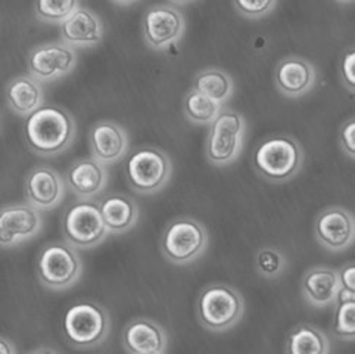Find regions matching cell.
Here are the masks:
<instances>
[{
    "mask_svg": "<svg viewBox=\"0 0 355 354\" xmlns=\"http://www.w3.org/2000/svg\"><path fill=\"white\" fill-rule=\"evenodd\" d=\"M76 121L62 106L42 105L26 117L24 139L40 157H56L73 144Z\"/></svg>",
    "mask_w": 355,
    "mask_h": 354,
    "instance_id": "1",
    "label": "cell"
},
{
    "mask_svg": "<svg viewBox=\"0 0 355 354\" xmlns=\"http://www.w3.org/2000/svg\"><path fill=\"white\" fill-rule=\"evenodd\" d=\"M305 153L300 142L288 135H273L259 142L252 164L257 174L271 183H285L300 173Z\"/></svg>",
    "mask_w": 355,
    "mask_h": 354,
    "instance_id": "2",
    "label": "cell"
},
{
    "mask_svg": "<svg viewBox=\"0 0 355 354\" xmlns=\"http://www.w3.org/2000/svg\"><path fill=\"white\" fill-rule=\"evenodd\" d=\"M196 313L205 329L211 332H226L241 322L245 313V300L236 288L216 282L200 292Z\"/></svg>",
    "mask_w": 355,
    "mask_h": 354,
    "instance_id": "3",
    "label": "cell"
},
{
    "mask_svg": "<svg viewBox=\"0 0 355 354\" xmlns=\"http://www.w3.org/2000/svg\"><path fill=\"white\" fill-rule=\"evenodd\" d=\"M208 241V230L199 220L177 217L164 229L161 253L173 264H191L204 255Z\"/></svg>",
    "mask_w": 355,
    "mask_h": 354,
    "instance_id": "4",
    "label": "cell"
},
{
    "mask_svg": "<svg viewBox=\"0 0 355 354\" xmlns=\"http://www.w3.org/2000/svg\"><path fill=\"white\" fill-rule=\"evenodd\" d=\"M110 314L93 301H80L69 307L64 316V334L76 348H94L108 338Z\"/></svg>",
    "mask_w": 355,
    "mask_h": 354,
    "instance_id": "5",
    "label": "cell"
},
{
    "mask_svg": "<svg viewBox=\"0 0 355 354\" xmlns=\"http://www.w3.org/2000/svg\"><path fill=\"white\" fill-rule=\"evenodd\" d=\"M83 269L85 266L78 251L68 242H52L43 246L35 264L39 280L52 291L74 287L83 275Z\"/></svg>",
    "mask_w": 355,
    "mask_h": 354,
    "instance_id": "6",
    "label": "cell"
},
{
    "mask_svg": "<svg viewBox=\"0 0 355 354\" xmlns=\"http://www.w3.org/2000/svg\"><path fill=\"white\" fill-rule=\"evenodd\" d=\"M209 126L211 128L205 145L207 160L216 167H224L238 160L246 133L243 115L223 106Z\"/></svg>",
    "mask_w": 355,
    "mask_h": 354,
    "instance_id": "7",
    "label": "cell"
},
{
    "mask_svg": "<svg viewBox=\"0 0 355 354\" xmlns=\"http://www.w3.org/2000/svg\"><path fill=\"white\" fill-rule=\"evenodd\" d=\"M173 165L162 149L145 146L135 151L125 162L130 187L141 195L159 192L170 182Z\"/></svg>",
    "mask_w": 355,
    "mask_h": 354,
    "instance_id": "8",
    "label": "cell"
},
{
    "mask_svg": "<svg viewBox=\"0 0 355 354\" xmlns=\"http://www.w3.org/2000/svg\"><path fill=\"white\" fill-rule=\"evenodd\" d=\"M62 230L65 241L80 250L98 246L110 233L103 223L99 203L92 199H80L67 208Z\"/></svg>",
    "mask_w": 355,
    "mask_h": 354,
    "instance_id": "9",
    "label": "cell"
},
{
    "mask_svg": "<svg viewBox=\"0 0 355 354\" xmlns=\"http://www.w3.org/2000/svg\"><path fill=\"white\" fill-rule=\"evenodd\" d=\"M186 30L182 12L170 5H153L141 18V34L145 43L153 51H164L179 43Z\"/></svg>",
    "mask_w": 355,
    "mask_h": 354,
    "instance_id": "10",
    "label": "cell"
},
{
    "mask_svg": "<svg viewBox=\"0 0 355 354\" xmlns=\"http://www.w3.org/2000/svg\"><path fill=\"white\" fill-rule=\"evenodd\" d=\"M28 73L40 83H49L69 74L77 65V53L65 42L35 46L28 55Z\"/></svg>",
    "mask_w": 355,
    "mask_h": 354,
    "instance_id": "11",
    "label": "cell"
},
{
    "mask_svg": "<svg viewBox=\"0 0 355 354\" xmlns=\"http://www.w3.org/2000/svg\"><path fill=\"white\" fill-rule=\"evenodd\" d=\"M43 228L40 210L26 204H10L0 208V246L12 248L37 236Z\"/></svg>",
    "mask_w": 355,
    "mask_h": 354,
    "instance_id": "12",
    "label": "cell"
},
{
    "mask_svg": "<svg viewBox=\"0 0 355 354\" xmlns=\"http://www.w3.org/2000/svg\"><path fill=\"white\" fill-rule=\"evenodd\" d=\"M314 235L323 248L329 251H345L355 239L354 216L347 208L338 205L327 207L318 212L314 221Z\"/></svg>",
    "mask_w": 355,
    "mask_h": 354,
    "instance_id": "13",
    "label": "cell"
},
{
    "mask_svg": "<svg viewBox=\"0 0 355 354\" xmlns=\"http://www.w3.org/2000/svg\"><path fill=\"white\" fill-rule=\"evenodd\" d=\"M28 203L40 211L55 208L65 195L62 176L47 165H35L24 180Z\"/></svg>",
    "mask_w": 355,
    "mask_h": 354,
    "instance_id": "14",
    "label": "cell"
},
{
    "mask_svg": "<svg viewBox=\"0 0 355 354\" xmlns=\"http://www.w3.org/2000/svg\"><path fill=\"white\" fill-rule=\"evenodd\" d=\"M123 347L130 354H162L168 348V334L149 317H136L123 329Z\"/></svg>",
    "mask_w": 355,
    "mask_h": 354,
    "instance_id": "15",
    "label": "cell"
},
{
    "mask_svg": "<svg viewBox=\"0 0 355 354\" xmlns=\"http://www.w3.org/2000/svg\"><path fill=\"white\" fill-rule=\"evenodd\" d=\"M128 145L127 132L115 121L102 120L90 128L89 146L92 157L105 165L123 160L128 152Z\"/></svg>",
    "mask_w": 355,
    "mask_h": 354,
    "instance_id": "16",
    "label": "cell"
},
{
    "mask_svg": "<svg viewBox=\"0 0 355 354\" xmlns=\"http://www.w3.org/2000/svg\"><path fill=\"white\" fill-rule=\"evenodd\" d=\"M315 80L314 65L302 56L283 58L275 71L276 87L288 98L304 96L314 87Z\"/></svg>",
    "mask_w": 355,
    "mask_h": 354,
    "instance_id": "17",
    "label": "cell"
},
{
    "mask_svg": "<svg viewBox=\"0 0 355 354\" xmlns=\"http://www.w3.org/2000/svg\"><path fill=\"white\" fill-rule=\"evenodd\" d=\"M67 186L80 199H94L108 185V170L101 161L81 158L69 165L65 174Z\"/></svg>",
    "mask_w": 355,
    "mask_h": 354,
    "instance_id": "18",
    "label": "cell"
},
{
    "mask_svg": "<svg viewBox=\"0 0 355 354\" xmlns=\"http://www.w3.org/2000/svg\"><path fill=\"white\" fill-rule=\"evenodd\" d=\"M61 40L73 47L98 46L103 39V24L98 14L87 8H78L65 21L59 24Z\"/></svg>",
    "mask_w": 355,
    "mask_h": 354,
    "instance_id": "19",
    "label": "cell"
},
{
    "mask_svg": "<svg viewBox=\"0 0 355 354\" xmlns=\"http://www.w3.org/2000/svg\"><path fill=\"white\" fill-rule=\"evenodd\" d=\"M340 289L338 270L327 266H314L305 271L301 280L304 300L317 309L334 305Z\"/></svg>",
    "mask_w": 355,
    "mask_h": 354,
    "instance_id": "20",
    "label": "cell"
},
{
    "mask_svg": "<svg viewBox=\"0 0 355 354\" xmlns=\"http://www.w3.org/2000/svg\"><path fill=\"white\" fill-rule=\"evenodd\" d=\"M103 223L110 233L121 235L133 229L140 216L136 201L124 194H111L99 203Z\"/></svg>",
    "mask_w": 355,
    "mask_h": 354,
    "instance_id": "21",
    "label": "cell"
},
{
    "mask_svg": "<svg viewBox=\"0 0 355 354\" xmlns=\"http://www.w3.org/2000/svg\"><path fill=\"white\" fill-rule=\"evenodd\" d=\"M5 96L12 112L27 117L43 105L44 92L40 81L27 74L12 78L6 86Z\"/></svg>",
    "mask_w": 355,
    "mask_h": 354,
    "instance_id": "22",
    "label": "cell"
},
{
    "mask_svg": "<svg viewBox=\"0 0 355 354\" xmlns=\"http://www.w3.org/2000/svg\"><path fill=\"white\" fill-rule=\"evenodd\" d=\"M332 350L327 335L311 323L295 326L288 338L285 351L288 354H327Z\"/></svg>",
    "mask_w": 355,
    "mask_h": 354,
    "instance_id": "23",
    "label": "cell"
},
{
    "mask_svg": "<svg viewBox=\"0 0 355 354\" xmlns=\"http://www.w3.org/2000/svg\"><path fill=\"white\" fill-rule=\"evenodd\" d=\"M199 93L205 94L209 99L220 105H226V102L234 93V81L232 76L221 68H205L199 71L193 80V87Z\"/></svg>",
    "mask_w": 355,
    "mask_h": 354,
    "instance_id": "24",
    "label": "cell"
},
{
    "mask_svg": "<svg viewBox=\"0 0 355 354\" xmlns=\"http://www.w3.org/2000/svg\"><path fill=\"white\" fill-rule=\"evenodd\" d=\"M221 108L223 105L209 99L205 94L199 93L195 89L187 92L183 102V111L187 121L198 126L211 124L221 111Z\"/></svg>",
    "mask_w": 355,
    "mask_h": 354,
    "instance_id": "25",
    "label": "cell"
},
{
    "mask_svg": "<svg viewBox=\"0 0 355 354\" xmlns=\"http://www.w3.org/2000/svg\"><path fill=\"white\" fill-rule=\"evenodd\" d=\"M80 8V0H34V14L47 24H61Z\"/></svg>",
    "mask_w": 355,
    "mask_h": 354,
    "instance_id": "26",
    "label": "cell"
},
{
    "mask_svg": "<svg viewBox=\"0 0 355 354\" xmlns=\"http://www.w3.org/2000/svg\"><path fill=\"white\" fill-rule=\"evenodd\" d=\"M288 267L286 255L276 246H263L255 255V269L266 279L280 278Z\"/></svg>",
    "mask_w": 355,
    "mask_h": 354,
    "instance_id": "27",
    "label": "cell"
},
{
    "mask_svg": "<svg viewBox=\"0 0 355 354\" xmlns=\"http://www.w3.org/2000/svg\"><path fill=\"white\" fill-rule=\"evenodd\" d=\"M332 332L344 341L355 338V300H336Z\"/></svg>",
    "mask_w": 355,
    "mask_h": 354,
    "instance_id": "28",
    "label": "cell"
},
{
    "mask_svg": "<svg viewBox=\"0 0 355 354\" xmlns=\"http://www.w3.org/2000/svg\"><path fill=\"white\" fill-rule=\"evenodd\" d=\"M277 0H233L234 9L245 18L258 19L276 8Z\"/></svg>",
    "mask_w": 355,
    "mask_h": 354,
    "instance_id": "29",
    "label": "cell"
},
{
    "mask_svg": "<svg viewBox=\"0 0 355 354\" xmlns=\"http://www.w3.org/2000/svg\"><path fill=\"white\" fill-rule=\"evenodd\" d=\"M340 78H342V85L347 87V90L354 93V90H355V52L352 47H348V49L344 52V55H342Z\"/></svg>",
    "mask_w": 355,
    "mask_h": 354,
    "instance_id": "30",
    "label": "cell"
},
{
    "mask_svg": "<svg viewBox=\"0 0 355 354\" xmlns=\"http://www.w3.org/2000/svg\"><path fill=\"white\" fill-rule=\"evenodd\" d=\"M339 140L342 151H344L349 158L355 157V123L354 118H348V120L342 124Z\"/></svg>",
    "mask_w": 355,
    "mask_h": 354,
    "instance_id": "31",
    "label": "cell"
},
{
    "mask_svg": "<svg viewBox=\"0 0 355 354\" xmlns=\"http://www.w3.org/2000/svg\"><path fill=\"white\" fill-rule=\"evenodd\" d=\"M339 282H340V288H344L347 291L355 292V267L354 263H347L344 267H342L339 271Z\"/></svg>",
    "mask_w": 355,
    "mask_h": 354,
    "instance_id": "32",
    "label": "cell"
},
{
    "mask_svg": "<svg viewBox=\"0 0 355 354\" xmlns=\"http://www.w3.org/2000/svg\"><path fill=\"white\" fill-rule=\"evenodd\" d=\"M17 348L14 346V342L0 337V354H15Z\"/></svg>",
    "mask_w": 355,
    "mask_h": 354,
    "instance_id": "33",
    "label": "cell"
},
{
    "mask_svg": "<svg viewBox=\"0 0 355 354\" xmlns=\"http://www.w3.org/2000/svg\"><path fill=\"white\" fill-rule=\"evenodd\" d=\"M112 3H116V5H121V6H125V5H130V3H135L136 0H111Z\"/></svg>",
    "mask_w": 355,
    "mask_h": 354,
    "instance_id": "34",
    "label": "cell"
},
{
    "mask_svg": "<svg viewBox=\"0 0 355 354\" xmlns=\"http://www.w3.org/2000/svg\"><path fill=\"white\" fill-rule=\"evenodd\" d=\"M170 2H173L175 5H187V3L195 2V0H170Z\"/></svg>",
    "mask_w": 355,
    "mask_h": 354,
    "instance_id": "35",
    "label": "cell"
},
{
    "mask_svg": "<svg viewBox=\"0 0 355 354\" xmlns=\"http://www.w3.org/2000/svg\"><path fill=\"white\" fill-rule=\"evenodd\" d=\"M35 353H56V351L51 348H40V350H35Z\"/></svg>",
    "mask_w": 355,
    "mask_h": 354,
    "instance_id": "36",
    "label": "cell"
},
{
    "mask_svg": "<svg viewBox=\"0 0 355 354\" xmlns=\"http://www.w3.org/2000/svg\"><path fill=\"white\" fill-rule=\"evenodd\" d=\"M336 2H340V3H351L352 0H336Z\"/></svg>",
    "mask_w": 355,
    "mask_h": 354,
    "instance_id": "37",
    "label": "cell"
}]
</instances>
